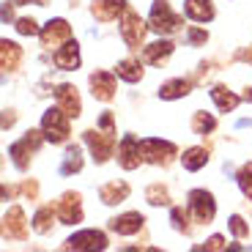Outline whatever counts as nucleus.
<instances>
[{"label":"nucleus","instance_id":"obj_1","mask_svg":"<svg viewBox=\"0 0 252 252\" xmlns=\"http://www.w3.org/2000/svg\"><path fill=\"white\" fill-rule=\"evenodd\" d=\"M41 132H44V140H50L52 145L69 140V115H66V110L61 104L50 107L44 113V118H41Z\"/></svg>","mask_w":252,"mask_h":252},{"label":"nucleus","instance_id":"obj_2","mask_svg":"<svg viewBox=\"0 0 252 252\" xmlns=\"http://www.w3.org/2000/svg\"><path fill=\"white\" fill-rule=\"evenodd\" d=\"M148 28L157 33H176L181 28V17L170 11V3L167 0H154L151 14H148Z\"/></svg>","mask_w":252,"mask_h":252},{"label":"nucleus","instance_id":"obj_3","mask_svg":"<svg viewBox=\"0 0 252 252\" xmlns=\"http://www.w3.org/2000/svg\"><path fill=\"white\" fill-rule=\"evenodd\" d=\"M82 137H85V145L91 148V154H94V159L99 164L107 162V159L113 157V151H115V132H110V129H104V132L88 129Z\"/></svg>","mask_w":252,"mask_h":252},{"label":"nucleus","instance_id":"obj_4","mask_svg":"<svg viewBox=\"0 0 252 252\" xmlns=\"http://www.w3.org/2000/svg\"><path fill=\"white\" fill-rule=\"evenodd\" d=\"M38 145H41V132H28L22 140L8 145V157L14 159V164L19 170H25L28 162H31V154L38 151Z\"/></svg>","mask_w":252,"mask_h":252},{"label":"nucleus","instance_id":"obj_5","mask_svg":"<svg viewBox=\"0 0 252 252\" xmlns=\"http://www.w3.org/2000/svg\"><path fill=\"white\" fill-rule=\"evenodd\" d=\"M140 151H143L145 162H154V164H167L170 157H176V145L167 143V140H140Z\"/></svg>","mask_w":252,"mask_h":252},{"label":"nucleus","instance_id":"obj_6","mask_svg":"<svg viewBox=\"0 0 252 252\" xmlns=\"http://www.w3.org/2000/svg\"><path fill=\"white\" fill-rule=\"evenodd\" d=\"M189 211H192L195 222H211L217 214L214 197L208 195L206 189H192L189 192Z\"/></svg>","mask_w":252,"mask_h":252},{"label":"nucleus","instance_id":"obj_7","mask_svg":"<svg viewBox=\"0 0 252 252\" xmlns=\"http://www.w3.org/2000/svg\"><path fill=\"white\" fill-rule=\"evenodd\" d=\"M38 36H41V44H44L47 50H52V47L61 50V44H66V41L71 38V28H69L66 19H50V22L41 28Z\"/></svg>","mask_w":252,"mask_h":252},{"label":"nucleus","instance_id":"obj_8","mask_svg":"<svg viewBox=\"0 0 252 252\" xmlns=\"http://www.w3.org/2000/svg\"><path fill=\"white\" fill-rule=\"evenodd\" d=\"M121 36L124 41L132 50H137L143 44V36H145V22L140 19V14H134L132 8H126L124 11V19H121Z\"/></svg>","mask_w":252,"mask_h":252},{"label":"nucleus","instance_id":"obj_9","mask_svg":"<svg viewBox=\"0 0 252 252\" xmlns=\"http://www.w3.org/2000/svg\"><path fill=\"white\" fill-rule=\"evenodd\" d=\"M107 236L101 230H80L71 239H66V250H104Z\"/></svg>","mask_w":252,"mask_h":252},{"label":"nucleus","instance_id":"obj_10","mask_svg":"<svg viewBox=\"0 0 252 252\" xmlns=\"http://www.w3.org/2000/svg\"><path fill=\"white\" fill-rule=\"evenodd\" d=\"M55 214L63 225H74V222L82 220V206H80V195L77 192H66L63 200L55 206Z\"/></svg>","mask_w":252,"mask_h":252},{"label":"nucleus","instance_id":"obj_11","mask_svg":"<svg viewBox=\"0 0 252 252\" xmlns=\"http://www.w3.org/2000/svg\"><path fill=\"white\" fill-rule=\"evenodd\" d=\"M118 162L124 170H134L140 162H143V151H140V140L134 134H126L124 143L118 148Z\"/></svg>","mask_w":252,"mask_h":252},{"label":"nucleus","instance_id":"obj_12","mask_svg":"<svg viewBox=\"0 0 252 252\" xmlns=\"http://www.w3.org/2000/svg\"><path fill=\"white\" fill-rule=\"evenodd\" d=\"M91 88H94V96L99 101H110L115 96V74H110V71L91 74Z\"/></svg>","mask_w":252,"mask_h":252},{"label":"nucleus","instance_id":"obj_13","mask_svg":"<svg viewBox=\"0 0 252 252\" xmlns=\"http://www.w3.org/2000/svg\"><path fill=\"white\" fill-rule=\"evenodd\" d=\"M55 96H58V104L66 110V115H69V118H77V115L82 113L80 94H77L74 85H61V88L55 91Z\"/></svg>","mask_w":252,"mask_h":252},{"label":"nucleus","instance_id":"obj_14","mask_svg":"<svg viewBox=\"0 0 252 252\" xmlns=\"http://www.w3.org/2000/svg\"><path fill=\"white\" fill-rule=\"evenodd\" d=\"M143 217L137 214V211H129V214H121L115 217V220H110V230H115L118 236H134L143 227Z\"/></svg>","mask_w":252,"mask_h":252},{"label":"nucleus","instance_id":"obj_15","mask_svg":"<svg viewBox=\"0 0 252 252\" xmlns=\"http://www.w3.org/2000/svg\"><path fill=\"white\" fill-rule=\"evenodd\" d=\"M55 66L63 71H71V69L80 66V47H77V41L69 38L61 50H55Z\"/></svg>","mask_w":252,"mask_h":252},{"label":"nucleus","instance_id":"obj_16","mask_svg":"<svg viewBox=\"0 0 252 252\" xmlns=\"http://www.w3.org/2000/svg\"><path fill=\"white\" fill-rule=\"evenodd\" d=\"M170 55H173V41H167V38H159V41H154V44H148L143 50V61L151 63V66H159Z\"/></svg>","mask_w":252,"mask_h":252},{"label":"nucleus","instance_id":"obj_17","mask_svg":"<svg viewBox=\"0 0 252 252\" xmlns=\"http://www.w3.org/2000/svg\"><path fill=\"white\" fill-rule=\"evenodd\" d=\"M124 11H126V0H94V17L101 19V22H110Z\"/></svg>","mask_w":252,"mask_h":252},{"label":"nucleus","instance_id":"obj_18","mask_svg":"<svg viewBox=\"0 0 252 252\" xmlns=\"http://www.w3.org/2000/svg\"><path fill=\"white\" fill-rule=\"evenodd\" d=\"M184 11H187L189 19H195V22H211V19H214L211 0H187V3H184Z\"/></svg>","mask_w":252,"mask_h":252},{"label":"nucleus","instance_id":"obj_19","mask_svg":"<svg viewBox=\"0 0 252 252\" xmlns=\"http://www.w3.org/2000/svg\"><path fill=\"white\" fill-rule=\"evenodd\" d=\"M6 236H8V239H25V236H28L22 208H17V206L8 208V214H6Z\"/></svg>","mask_w":252,"mask_h":252},{"label":"nucleus","instance_id":"obj_20","mask_svg":"<svg viewBox=\"0 0 252 252\" xmlns=\"http://www.w3.org/2000/svg\"><path fill=\"white\" fill-rule=\"evenodd\" d=\"M99 197L107 203V206H115V203H121V200H126V197H129V184H124V181L104 184V187L99 189Z\"/></svg>","mask_w":252,"mask_h":252},{"label":"nucleus","instance_id":"obj_21","mask_svg":"<svg viewBox=\"0 0 252 252\" xmlns=\"http://www.w3.org/2000/svg\"><path fill=\"white\" fill-rule=\"evenodd\" d=\"M19 58H22V50H19L14 41L3 38V41H0V66L6 71H14L19 66Z\"/></svg>","mask_w":252,"mask_h":252},{"label":"nucleus","instance_id":"obj_22","mask_svg":"<svg viewBox=\"0 0 252 252\" xmlns=\"http://www.w3.org/2000/svg\"><path fill=\"white\" fill-rule=\"evenodd\" d=\"M211 99H214V104L222 110V113H230V110H236V107H239V101H241L239 96L230 94V91L222 88V85H214V88H211Z\"/></svg>","mask_w":252,"mask_h":252},{"label":"nucleus","instance_id":"obj_23","mask_svg":"<svg viewBox=\"0 0 252 252\" xmlns=\"http://www.w3.org/2000/svg\"><path fill=\"white\" fill-rule=\"evenodd\" d=\"M189 91H192V82H189V80H170V82H164L162 88H159V96L167 99V101H173V99L187 96Z\"/></svg>","mask_w":252,"mask_h":252},{"label":"nucleus","instance_id":"obj_24","mask_svg":"<svg viewBox=\"0 0 252 252\" xmlns=\"http://www.w3.org/2000/svg\"><path fill=\"white\" fill-rule=\"evenodd\" d=\"M208 162V151L206 148H189V151H184L181 157V164H184V170H200L203 164Z\"/></svg>","mask_w":252,"mask_h":252},{"label":"nucleus","instance_id":"obj_25","mask_svg":"<svg viewBox=\"0 0 252 252\" xmlns=\"http://www.w3.org/2000/svg\"><path fill=\"white\" fill-rule=\"evenodd\" d=\"M82 170V151L77 145H71L66 157H63V164H61V176H71V173H80Z\"/></svg>","mask_w":252,"mask_h":252},{"label":"nucleus","instance_id":"obj_26","mask_svg":"<svg viewBox=\"0 0 252 252\" xmlns=\"http://www.w3.org/2000/svg\"><path fill=\"white\" fill-rule=\"evenodd\" d=\"M115 74H118L121 80H126V82H137L140 77H143V69H140L137 61L126 58V61H121L118 66H115Z\"/></svg>","mask_w":252,"mask_h":252},{"label":"nucleus","instance_id":"obj_27","mask_svg":"<svg viewBox=\"0 0 252 252\" xmlns=\"http://www.w3.org/2000/svg\"><path fill=\"white\" fill-rule=\"evenodd\" d=\"M50 222H52V206L38 208L36 217H33V230H36V233H47V230H50Z\"/></svg>","mask_w":252,"mask_h":252},{"label":"nucleus","instance_id":"obj_28","mask_svg":"<svg viewBox=\"0 0 252 252\" xmlns=\"http://www.w3.org/2000/svg\"><path fill=\"white\" fill-rule=\"evenodd\" d=\"M214 126H217V121L211 118V115H206V113H195V118H192V129H195L197 134L214 132Z\"/></svg>","mask_w":252,"mask_h":252},{"label":"nucleus","instance_id":"obj_29","mask_svg":"<svg viewBox=\"0 0 252 252\" xmlns=\"http://www.w3.org/2000/svg\"><path fill=\"white\" fill-rule=\"evenodd\" d=\"M239 187H241V192H244V195L252 200V162L241 167V173H239Z\"/></svg>","mask_w":252,"mask_h":252},{"label":"nucleus","instance_id":"obj_30","mask_svg":"<svg viewBox=\"0 0 252 252\" xmlns=\"http://www.w3.org/2000/svg\"><path fill=\"white\" fill-rule=\"evenodd\" d=\"M148 203H151V206H162V203H167V189H162L159 184H154V187L148 189Z\"/></svg>","mask_w":252,"mask_h":252},{"label":"nucleus","instance_id":"obj_31","mask_svg":"<svg viewBox=\"0 0 252 252\" xmlns=\"http://www.w3.org/2000/svg\"><path fill=\"white\" fill-rule=\"evenodd\" d=\"M17 31L22 33V36H36V33H41L33 19H19V22H17Z\"/></svg>","mask_w":252,"mask_h":252},{"label":"nucleus","instance_id":"obj_32","mask_svg":"<svg viewBox=\"0 0 252 252\" xmlns=\"http://www.w3.org/2000/svg\"><path fill=\"white\" fill-rule=\"evenodd\" d=\"M173 225H176V230H184V233H189L187 217H184V211H181V208H173Z\"/></svg>","mask_w":252,"mask_h":252},{"label":"nucleus","instance_id":"obj_33","mask_svg":"<svg viewBox=\"0 0 252 252\" xmlns=\"http://www.w3.org/2000/svg\"><path fill=\"white\" fill-rule=\"evenodd\" d=\"M230 230H233V236H239V239H244L247 236V225L241 217H230Z\"/></svg>","mask_w":252,"mask_h":252},{"label":"nucleus","instance_id":"obj_34","mask_svg":"<svg viewBox=\"0 0 252 252\" xmlns=\"http://www.w3.org/2000/svg\"><path fill=\"white\" fill-rule=\"evenodd\" d=\"M187 38H189V44H206L208 33H206V31H200V28H192V31L187 33Z\"/></svg>","mask_w":252,"mask_h":252},{"label":"nucleus","instance_id":"obj_35","mask_svg":"<svg viewBox=\"0 0 252 252\" xmlns=\"http://www.w3.org/2000/svg\"><path fill=\"white\" fill-rule=\"evenodd\" d=\"M195 250H225V244H222V236H211L206 247H195Z\"/></svg>","mask_w":252,"mask_h":252},{"label":"nucleus","instance_id":"obj_36","mask_svg":"<svg viewBox=\"0 0 252 252\" xmlns=\"http://www.w3.org/2000/svg\"><path fill=\"white\" fill-rule=\"evenodd\" d=\"M17 6H28V3H36V6H44L47 0H14Z\"/></svg>","mask_w":252,"mask_h":252},{"label":"nucleus","instance_id":"obj_37","mask_svg":"<svg viewBox=\"0 0 252 252\" xmlns=\"http://www.w3.org/2000/svg\"><path fill=\"white\" fill-rule=\"evenodd\" d=\"M8 19H11V8H8V3H6V6H3V22H8Z\"/></svg>","mask_w":252,"mask_h":252},{"label":"nucleus","instance_id":"obj_38","mask_svg":"<svg viewBox=\"0 0 252 252\" xmlns=\"http://www.w3.org/2000/svg\"><path fill=\"white\" fill-rule=\"evenodd\" d=\"M244 99H247V101H252V88L247 91V96H244Z\"/></svg>","mask_w":252,"mask_h":252}]
</instances>
